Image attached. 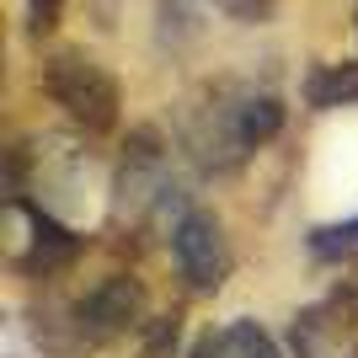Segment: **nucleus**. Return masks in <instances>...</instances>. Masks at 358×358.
Segmentation results:
<instances>
[{"mask_svg": "<svg viewBox=\"0 0 358 358\" xmlns=\"http://www.w3.org/2000/svg\"><path fill=\"white\" fill-rule=\"evenodd\" d=\"M284 129V102L273 91L220 80L182 113V145L203 171H230L252 150H262Z\"/></svg>", "mask_w": 358, "mask_h": 358, "instance_id": "f257e3e1", "label": "nucleus"}, {"mask_svg": "<svg viewBox=\"0 0 358 358\" xmlns=\"http://www.w3.org/2000/svg\"><path fill=\"white\" fill-rule=\"evenodd\" d=\"M145 310H150L145 284L129 278V273H107L102 284H91L75 299H43L32 310V337L54 358H86L96 348L139 331Z\"/></svg>", "mask_w": 358, "mask_h": 358, "instance_id": "f03ea898", "label": "nucleus"}, {"mask_svg": "<svg viewBox=\"0 0 358 358\" xmlns=\"http://www.w3.org/2000/svg\"><path fill=\"white\" fill-rule=\"evenodd\" d=\"M43 91L86 134H107V129L118 123V107H123L118 80H113V70H107L102 59H91L80 48H59V54L43 59Z\"/></svg>", "mask_w": 358, "mask_h": 358, "instance_id": "7ed1b4c3", "label": "nucleus"}, {"mask_svg": "<svg viewBox=\"0 0 358 358\" xmlns=\"http://www.w3.org/2000/svg\"><path fill=\"white\" fill-rule=\"evenodd\" d=\"M289 353L294 358H358V284L331 289L294 315L289 327Z\"/></svg>", "mask_w": 358, "mask_h": 358, "instance_id": "20e7f679", "label": "nucleus"}, {"mask_svg": "<svg viewBox=\"0 0 358 358\" xmlns=\"http://www.w3.org/2000/svg\"><path fill=\"white\" fill-rule=\"evenodd\" d=\"M171 257H177L187 289H198V294H214L230 278V241H224L220 220L209 209L177 214V224H171Z\"/></svg>", "mask_w": 358, "mask_h": 358, "instance_id": "39448f33", "label": "nucleus"}, {"mask_svg": "<svg viewBox=\"0 0 358 358\" xmlns=\"http://www.w3.org/2000/svg\"><path fill=\"white\" fill-rule=\"evenodd\" d=\"M187 358H284V353L257 321H230V327L203 331Z\"/></svg>", "mask_w": 358, "mask_h": 358, "instance_id": "423d86ee", "label": "nucleus"}, {"mask_svg": "<svg viewBox=\"0 0 358 358\" xmlns=\"http://www.w3.org/2000/svg\"><path fill=\"white\" fill-rule=\"evenodd\" d=\"M305 102L310 107H348L358 102V59H343V64H315L305 75Z\"/></svg>", "mask_w": 358, "mask_h": 358, "instance_id": "0eeeda50", "label": "nucleus"}, {"mask_svg": "<svg viewBox=\"0 0 358 358\" xmlns=\"http://www.w3.org/2000/svg\"><path fill=\"white\" fill-rule=\"evenodd\" d=\"M310 252L321 262H358V220L348 224H321L310 236Z\"/></svg>", "mask_w": 358, "mask_h": 358, "instance_id": "6e6552de", "label": "nucleus"}, {"mask_svg": "<svg viewBox=\"0 0 358 358\" xmlns=\"http://www.w3.org/2000/svg\"><path fill=\"white\" fill-rule=\"evenodd\" d=\"M59 16H64V0H27V32H32V38L54 32V27H59Z\"/></svg>", "mask_w": 358, "mask_h": 358, "instance_id": "1a4fd4ad", "label": "nucleus"}, {"mask_svg": "<svg viewBox=\"0 0 358 358\" xmlns=\"http://www.w3.org/2000/svg\"><path fill=\"white\" fill-rule=\"evenodd\" d=\"M220 11H230L236 22H268L273 0H220Z\"/></svg>", "mask_w": 358, "mask_h": 358, "instance_id": "9d476101", "label": "nucleus"}]
</instances>
